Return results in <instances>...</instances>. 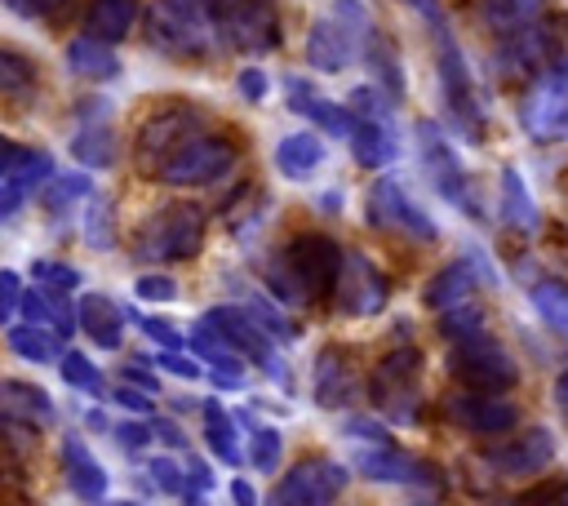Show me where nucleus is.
<instances>
[{"label":"nucleus","mask_w":568,"mask_h":506,"mask_svg":"<svg viewBox=\"0 0 568 506\" xmlns=\"http://www.w3.org/2000/svg\"><path fill=\"white\" fill-rule=\"evenodd\" d=\"M532 306H537V315L559 333V337H568V284H559V280H541V284H532Z\"/></svg>","instance_id":"nucleus-37"},{"label":"nucleus","mask_w":568,"mask_h":506,"mask_svg":"<svg viewBox=\"0 0 568 506\" xmlns=\"http://www.w3.org/2000/svg\"><path fill=\"white\" fill-rule=\"evenodd\" d=\"M204 439H209V453L226 466H240V439H235V417L217 404V399H204Z\"/></svg>","instance_id":"nucleus-34"},{"label":"nucleus","mask_w":568,"mask_h":506,"mask_svg":"<svg viewBox=\"0 0 568 506\" xmlns=\"http://www.w3.org/2000/svg\"><path fill=\"white\" fill-rule=\"evenodd\" d=\"M204 231H209L204 209L191 200H173L142 217V226L133 235V253H138V262H155V266L191 262L204 249Z\"/></svg>","instance_id":"nucleus-3"},{"label":"nucleus","mask_w":568,"mask_h":506,"mask_svg":"<svg viewBox=\"0 0 568 506\" xmlns=\"http://www.w3.org/2000/svg\"><path fill=\"white\" fill-rule=\"evenodd\" d=\"M444 413L453 426L470 435H510L519 426V404L506 395H479V391H457L444 399Z\"/></svg>","instance_id":"nucleus-20"},{"label":"nucleus","mask_w":568,"mask_h":506,"mask_svg":"<svg viewBox=\"0 0 568 506\" xmlns=\"http://www.w3.org/2000/svg\"><path fill=\"white\" fill-rule=\"evenodd\" d=\"M315 404L320 408H351L355 395H359V368H355V355L346 346H324L315 355V386H311Z\"/></svg>","instance_id":"nucleus-23"},{"label":"nucleus","mask_w":568,"mask_h":506,"mask_svg":"<svg viewBox=\"0 0 568 506\" xmlns=\"http://www.w3.org/2000/svg\"><path fill=\"white\" fill-rule=\"evenodd\" d=\"M280 453H284V435L275 426H248V457L262 475H271L280 466Z\"/></svg>","instance_id":"nucleus-44"},{"label":"nucleus","mask_w":568,"mask_h":506,"mask_svg":"<svg viewBox=\"0 0 568 506\" xmlns=\"http://www.w3.org/2000/svg\"><path fill=\"white\" fill-rule=\"evenodd\" d=\"M355 470L373 484H404V488H439L444 475L417 453H404L395 444H364L355 453Z\"/></svg>","instance_id":"nucleus-19"},{"label":"nucleus","mask_w":568,"mask_h":506,"mask_svg":"<svg viewBox=\"0 0 568 506\" xmlns=\"http://www.w3.org/2000/svg\"><path fill=\"white\" fill-rule=\"evenodd\" d=\"M217 36H222V31H217L213 22H204V18L186 13V9H178L173 0H155V4L146 9V40H151V49H160L164 58L204 62V58L213 53Z\"/></svg>","instance_id":"nucleus-8"},{"label":"nucleus","mask_w":568,"mask_h":506,"mask_svg":"<svg viewBox=\"0 0 568 506\" xmlns=\"http://www.w3.org/2000/svg\"><path fill=\"white\" fill-rule=\"evenodd\" d=\"M151 435H160V439H164V444H173V448H182V444H186V439H182V431H178L173 422H164V417H155V422H151Z\"/></svg>","instance_id":"nucleus-58"},{"label":"nucleus","mask_w":568,"mask_h":506,"mask_svg":"<svg viewBox=\"0 0 568 506\" xmlns=\"http://www.w3.org/2000/svg\"><path fill=\"white\" fill-rule=\"evenodd\" d=\"M146 470H151V479L160 484V493L178 497L182 506H204V497H200V488L191 484L186 466H178L173 457H151V462H146Z\"/></svg>","instance_id":"nucleus-35"},{"label":"nucleus","mask_w":568,"mask_h":506,"mask_svg":"<svg viewBox=\"0 0 568 506\" xmlns=\"http://www.w3.org/2000/svg\"><path fill=\"white\" fill-rule=\"evenodd\" d=\"M9 351L27 364H58L62 360V337L44 324H13L9 328Z\"/></svg>","instance_id":"nucleus-33"},{"label":"nucleus","mask_w":568,"mask_h":506,"mask_svg":"<svg viewBox=\"0 0 568 506\" xmlns=\"http://www.w3.org/2000/svg\"><path fill=\"white\" fill-rule=\"evenodd\" d=\"M71 155L84 169H106L115 160V133H111V102L106 98H84L75 107V129H71Z\"/></svg>","instance_id":"nucleus-21"},{"label":"nucleus","mask_w":568,"mask_h":506,"mask_svg":"<svg viewBox=\"0 0 568 506\" xmlns=\"http://www.w3.org/2000/svg\"><path fill=\"white\" fill-rule=\"evenodd\" d=\"M102 506H138V502H124V497H120V502H102Z\"/></svg>","instance_id":"nucleus-61"},{"label":"nucleus","mask_w":568,"mask_h":506,"mask_svg":"<svg viewBox=\"0 0 568 506\" xmlns=\"http://www.w3.org/2000/svg\"><path fill=\"white\" fill-rule=\"evenodd\" d=\"M351 484V470L333 457H302L284 470L275 506H333Z\"/></svg>","instance_id":"nucleus-16"},{"label":"nucleus","mask_w":568,"mask_h":506,"mask_svg":"<svg viewBox=\"0 0 568 506\" xmlns=\"http://www.w3.org/2000/svg\"><path fill=\"white\" fill-rule=\"evenodd\" d=\"M555 408L564 413V422H568V368L555 377Z\"/></svg>","instance_id":"nucleus-59"},{"label":"nucleus","mask_w":568,"mask_h":506,"mask_svg":"<svg viewBox=\"0 0 568 506\" xmlns=\"http://www.w3.org/2000/svg\"><path fill=\"white\" fill-rule=\"evenodd\" d=\"M22 275L13 271V266H0V324H9L13 315H18V306H22Z\"/></svg>","instance_id":"nucleus-47"},{"label":"nucleus","mask_w":568,"mask_h":506,"mask_svg":"<svg viewBox=\"0 0 568 506\" xmlns=\"http://www.w3.org/2000/svg\"><path fill=\"white\" fill-rule=\"evenodd\" d=\"M364 209H368V222H373L377 231H395V235H408V240H417V244H430V240L439 235V226L430 222V213H426L395 178H386V173L368 186Z\"/></svg>","instance_id":"nucleus-14"},{"label":"nucleus","mask_w":568,"mask_h":506,"mask_svg":"<svg viewBox=\"0 0 568 506\" xmlns=\"http://www.w3.org/2000/svg\"><path fill=\"white\" fill-rule=\"evenodd\" d=\"M271 506H275V502H271Z\"/></svg>","instance_id":"nucleus-63"},{"label":"nucleus","mask_w":568,"mask_h":506,"mask_svg":"<svg viewBox=\"0 0 568 506\" xmlns=\"http://www.w3.org/2000/svg\"><path fill=\"white\" fill-rule=\"evenodd\" d=\"M53 417H58V404L44 386L22 382V377H0V426L4 431L36 435V431L53 426Z\"/></svg>","instance_id":"nucleus-22"},{"label":"nucleus","mask_w":568,"mask_h":506,"mask_svg":"<svg viewBox=\"0 0 568 506\" xmlns=\"http://www.w3.org/2000/svg\"><path fill=\"white\" fill-rule=\"evenodd\" d=\"M62 475H67V484H71V493L80 502H106L111 475H106V466L93 457V448L80 435L62 439Z\"/></svg>","instance_id":"nucleus-25"},{"label":"nucleus","mask_w":568,"mask_h":506,"mask_svg":"<svg viewBox=\"0 0 568 506\" xmlns=\"http://www.w3.org/2000/svg\"><path fill=\"white\" fill-rule=\"evenodd\" d=\"M142 0H89L84 9V36L102 44H120L138 27Z\"/></svg>","instance_id":"nucleus-28"},{"label":"nucleus","mask_w":568,"mask_h":506,"mask_svg":"<svg viewBox=\"0 0 568 506\" xmlns=\"http://www.w3.org/2000/svg\"><path fill=\"white\" fill-rule=\"evenodd\" d=\"M342 431H346L351 439H364V444H390L386 426H377V422H368V417H351Z\"/></svg>","instance_id":"nucleus-55"},{"label":"nucleus","mask_w":568,"mask_h":506,"mask_svg":"<svg viewBox=\"0 0 568 506\" xmlns=\"http://www.w3.org/2000/svg\"><path fill=\"white\" fill-rule=\"evenodd\" d=\"M22 204H27V186L0 178V222H13V217L22 213Z\"/></svg>","instance_id":"nucleus-52"},{"label":"nucleus","mask_w":568,"mask_h":506,"mask_svg":"<svg viewBox=\"0 0 568 506\" xmlns=\"http://www.w3.org/2000/svg\"><path fill=\"white\" fill-rule=\"evenodd\" d=\"M84 195H93L89 173H53V178L44 182V191H40V204L53 209V213H62L67 204H75V200H84Z\"/></svg>","instance_id":"nucleus-40"},{"label":"nucleus","mask_w":568,"mask_h":506,"mask_svg":"<svg viewBox=\"0 0 568 506\" xmlns=\"http://www.w3.org/2000/svg\"><path fill=\"white\" fill-rule=\"evenodd\" d=\"M519 124L532 142H564L568 138V62H555L519 107Z\"/></svg>","instance_id":"nucleus-15"},{"label":"nucleus","mask_w":568,"mask_h":506,"mask_svg":"<svg viewBox=\"0 0 568 506\" xmlns=\"http://www.w3.org/2000/svg\"><path fill=\"white\" fill-rule=\"evenodd\" d=\"M497 204H501V222L515 226V231H532L537 226V204L519 178V169H501V182H497Z\"/></svg>","instance_id":"nucleus-32"},{"label":"nucleus","mask_w":568,"mask_h":506,"mask_svg":"<svg viewBox=\"0 0 568 506\" xmlns=\"http://www.w3.org/2000/svg\"><path fill=\"white\" fill-rule=\"evenodd\" d=\"M75 328L102 346V351H115L124 342V306L106 293H80L75 297Z\"/></svg>","instance_id":"nucleus-24"},{"label":"nucleus","mask_w":568,"mask_h":506,"mask_svg":"<svg viewBox=\"0 0 568 506\" xmlns=\"http://www.w3.org/2000/svg\"><path fill=\"white\" fill-rule=\"evenodd\" d=\"M368 399L386 422L413 426L422 417V351L417 346L386 351L368 377Z\"/></svg>","instance_id":"nucleus-6"},{"label":"nucleus","mask_w":568,"mask_h":506,"mask_svg":"<svg viewBox=\"0 0 568 506\" xmlns=\"http://www.w3.org/2000/svg\"><path fill=\"white\" fill-rule=\"evenodd\" d=\"M448 373H453V382H462L466 391H479V395H506L519 382V364L488 328L475 337L448 342Z\"/></svg>","instance_id":"nucleus-7"},{"label":"nucleus","mask_w":568,"mask_h":506,"mask_svg":"<svg viewBox=\"0 0 568 506\" xmlns=\"http://www.w3.org/2000/svg\"><path fill=\"white\" fill-rule=\"evenodd\" d=\"M40 80V67L18 53V49H0V98H27Z\"/></svg>","instance_id":"nucleus-36"},{"label":"nucleus","mask_w":568,"mask_h":506,"mask_svg":"<svg viewBox=\"0 0 568 506\" xmlns=\"http://www.w3.org/2000/svg\"><path fill=\"white\" fill-rule=\"evenodd\" d=\"M404 4H413V9H422L426 18H435V0H404Z\"/></svg>","instance_id":"nucleus-60"},{"label":"nucleus","mask_w":568,"mask_h":506,"mask_svg":"<svg viewBox=\"0 0 568 506\" xmlns=\"http://www.w3.org/2000/svg\"><path fill=\"white\" fill-rule=\"evenodd\" d=\"M155 364L164 368V373H173V377H182V382H195L204 368H200V360H191L186 351H160L155 355Z\"/></svg>","instance_id":"nucleus-51"},{"label":"nucleus","mask_w":568,"mask_h":506,"mask_svg":"<svg viewBox=\"0 0 568 506\" xmlns=\"http://www.w3.org/2000/svg\"><path fill=\"white\" fill-rule=\"evenodd\" d=\"M115 404L120 408H129L133 417H142V413H151L155 404H151V395L146 391H138V386H115Z\"/></svg>","instance_id":"nucleus-56"},{"label":"nucleus","mask_w":568,"mask_h":506,"mask_svg":"<svg viewBox=\"0 0 568 506\" xmlns=\"http://www.w3.org/2000/svg\"><path fill=\"white\" fill-rule=\"evenodd\" d=\"M475 289H479V266L470 257H457V262H448V266L435 271V280L426 284L422 302L439 315V311H453V306L475 302Z\"/></svg>","instance_id":"nucleus-26"},{"label":"nucleus","mask_w":568,"mask_h":506,"mask_svg":"<svg viewBox=\"0 0 568 506\" xmlns=\"http://www.w3.org/2000/svg\"><path fill=\"white\" fill-rule=\"evenodd\" d=\"M22 18H36V22H62L71 13L75 0H9Z\"/></svg>","instance_id":"nucleus-48"},{"label":"nucleus","mask_w":568,"mask_h":506,"mask_svg":"<svg viewBox=\"0 0 568 506\" xmlns=\"http://www.w3.org/2000/svg\"><path fill=\"white\" fill-rule=\"evenodd\" d=\"M0 178L22 182L27 191L31 186H44L53 178V155L44 146H22V142H13V138L0 133Z\"/></svg>","instance_id":"nucleus-29"},{"label":"nucleus","mask_w":568,"mask_h":506,"mask_svg":"<svg viewBox=\"0 0 568 506\" xmlns=\"http://www.w3.org/2000/svg\"><path fill=\"white\" fill-rule=\"evenodd\" d=\"M484 328H488V320H484V311H479L475 302H466V306H453V311H439V333H444L448 342L475 337V333H484Z\"/></svg>","instance_id":"nucleus-43"},{"label":"nucleus","mask_w":568,"mask_h":506,"mask_svg":"<svg viewBox=\"0 0 568 506\" xmlns=\"http://www.w3.org/2000/svg\"><path fill=\"white\" fill-rule=\"evenodd\" d=\"M213 120L204 107L195 102H164L160 111H151L142 124H138V138H133V164H138V178H151L160 182V169L182 151L191 146L200 133H209Z\"/></svg>","instance_id":"nucleus-2"},{"label":"nucleus","mask_w":568,"mask_h":506,"mask_svg":"<svg viewBox=\"0 0 568 506\" xmlns=\"http://www.w3.org/2000/svg\"><path fill=\"white\" fill-rule=\"evenodd\" d=\"M386 297H390V280H386V271H382L368 253H359V249L342 253V271H337V284H333L337 315H346V320L382 315Z\"/></svg>","instance_id":"nucleus-12"},{"label":"nucleus","mask_w":568,"mask_h":506,"mask_svg":"<svg viewBox=\"0 0 568 506\" xmlns=\"http://www.w3.org/2000/svg\"><path fill=\"white\" fill-rule=\"evenodd\" d=\"M364 58L373 62V71L382 75V84L399 98L404 93V75H399V58H395V49H390V40L382 36V31H373L368 36V44H364Z\"/></svg>","instance_id":"nucleus-41"},{"label":"nucleus","mask_w":568,"mask_h":506,"mask_svg":"<svg viewBox=\"0 0 568 506\" xmlns=\"http://www.w3.org/2000/svg\"><path fill=\"white\" fill-rule=\"evenodd\" d=\"M133 293H138V302H173L178 297V284L169 275H138L133 280Z\"/></svg>","instance_id":"nucleus-49"},{"label":"nucleus","mask_w":568,"mask_h":506,"mask_svg":"<svg viewBox=\"0 0 568 506\" xmlns=\"http://www.w3.org/2000/svg\"><path fill=\"white\" fill-rule=\"evenodd\" d=\"M395 102L373 89V84H359L351 89L346 98V111H351V155L355 164L364 169H386L395 155H399V133H395Z\"/></svg>","instance_id":"nucleus-5"},{"label":"nucleus","mask_w":568,"mask_h":506,"mask_svg":"<svg viewBox=\"0 0 568 506\" xmlns=\"http://www.w3.org/2000/svg\"><path fill=\"white\" fill-rule=\"evenodd\" d=\"M555 462V435L546 426H524L497 444L484 448V466L501 479H528V475H541L546 466Z\"/></svg>","instance_id":"nucleus-18"},{"label":"nucleus","mask_w":568,"mask_h":506,"mask_svg":"<svg viewBox=\"0 0 568 506\" xmlns=\"http://www.w3.org/2000/svg\"><path fill=\"white\" fill-rule=\"evenodd\" d=\"M217 31L240 53H271L280 44L275 0H217Z\"/></svg>","instance_id":"nucleus-17"},{"label":"nucleus","mask_w":568,"mask_h":506,"mask_svg":"<svg viewBox=\"0 0 568 506\" xmlns=\"http://www.w3.org/2000/svg\"><path fill=\"white\" fill-rule=\"evenodd\" d=\"M58 368H62V382L75 386V391H84V395H102V391H106L98 364H93L89 355H80V351H67V355L58 360Z\"/></svg>","instance_id":"nucleus-42"},{"label":"nucleus","mask_w":568,"mask_h":506,"mask_svg":"<svg viewBox=\"0 0 568 506\" xmlns=\"http://www.w3.org/2000/svg\"><path fill=\"white\" fill-rule=\"evenodd\" d=\"M120 373H124V382H129V386H138V391H146V395H155V391H160V377H155V373H151V364H142V360H129Z\"/></svg>","instance_id":"nucleus-54"},{"label":"nucleus","mask_w":568,"mask_h":506,"mask_svg":"<svg viewBox=\"0 0 568 506\" xmlns=\"http://www.w3.org/2000/svg\"><path fill=\"white\" fill-rule=\"evenodd\" d=\"M231 502H235V506H262V502H257V488H253L244 475L231 479Z\"/></svg>","instance_id":"nucleus-57"},{"label":"nucleus","mask_w":568,"mask_h":506,"mask_svg":"<svg viewBox=\"0 0 568 506\" xmlns=\"http://www.w3.org/2000/svg\"><path fill=\"white\" fill-rule=\"evenodd\" d=\"M31 280H36V289L49 293V297H71V293L80 289V271H75L71 262H53V257H36V262H31Z\"/></svg>","instance_id":"nucleus-38"},{"label":"nucleus","mask_w":568,"mask_h":506,"mask_svg":"<svg viewBox=\"0 0 568 506\" xmlns=\"http://www.w3.org/2000/svg\"><path fill=\"white\" fill-rule=\"evenodd\" d=\"M435 62H439V89H444V102H448L453 124L466 133V142H479V138H484L479 93H475V80H470V67H466L457 40H453L448 27H439V22H435Z\"/></svg>","instance_id":"nucleus-9"},{"label":"nucleus","mask_w":568,"mask_h":506,"mask_svg":"<svg viewBox=\"0 0 568 506\" xmlns=\"http://www.w3.org/2000/svg\"><path fill=\"white\" fill-rule=\"evenodd\" d=\"M417 506H435V502H417Z\"/></svg>","instance_id":"nucleus-62"},{"label":"nucleus","mask_w":568,"mask_h":506,"mask_svg":"<svg viewBox=\"0 0 568 506\" xmlns=\"http://www.w3.org/2000/svg\"><path fill=\"white\" fill-rule=\"evenodd\" d=\"M342 271V249L337 240L320 235V231H302L293 235L266 266V289L275 293L280 306H306L320 297H333Z\"/></svg>","instance_id":"nucleus-1"},{"label":"nucleus","mask_w":568,"mask_h":506,"mask_svg":"<svg viewBox=\"0 0 568 506\" xmlns=\"http://www.w3.org/2000/svg\"><path fill=\"white\" fill-rule=\"evenodd\" d=\"M240 164V146L226 138V133H200L191 146H182L164 169H160V182L169 186H209L217 178H226L231 169Z\"/></svg>","instance_id":"nucleus-13"},{"label":"nucleus","mask_w":568,"mask_h":506,"mask_svg":"<svg viewBox=\"0 0 568 506\" xmlns=\"http://www.w3.org/2000/svg\"><path fill=\"white\" fill-rule=\"evenodd\" d=\"M111 435H115L129 453H138V448H146V444H151V426H142V422H115V426H111Z\"/></svg>","instance_id":"nucleus-53"},{"label":"nucleus","mask_w":568,"mask_h":506,"mask_svg":"<svg viewBox=\"0 0 568 506\" xmlns=\"http://www.w3.org/2000/svg\"><path fill=\"white\" fill-rule=\"evenodd\" d=\"M84 244L89 249H111L115 244V204L111 195H93L89 209H84Z\"/></svg>","instance_id":"nucleus-39"},{"label":"nucleus","mask_w":568,"mask_h":506,"mask_svg":"<svg viewBox=\"0 0 568 506\" xmlns=\"http://www.w3.org/2000/svg\"><path fill=\"white\" fill-rule=\"evenodd\" d=\"M373 18L364 9V0H333V9L324 18L311 22L306 31V67L337 75L355 62V53H364L368 36H373Z\"/></svg>","instance_id":"nucleus-4"},{"label":"nucleus","mask_w":568,"mask_h":506,"mask_svg":"<svg viewBox=\"0 0 568 506\" xmlns=\"http://www.w3.org/2000/svg\"><path fill=\"white\" fill-rule=\"evenodd\" d=\"M235 89H240V98H244V102H266L271 80H266V71H262V67H244V71L235 75Z\"/></svg>","instance_id":"nucleus-50"},{"label":"nucleus","mask_w":568,"mask_h":506,"mask_svg":"<svg viewBox=\"0 0 568 506\" xmlns=\"http://www.w3.org/2000/svg\"><path fill=\"white\" fill-rule=\"evenodd\" d=\"M204 324H213L217 333H222V342L240 355V360H248V364H257V368H266L275 382H284L288 386V364H280V355H275V337L244 311V306H231V302H222V306H209L204 311Z\"/></svg>","instance_id":"nucleus-11"},{"label":"nucleus","mask_w":568,"mask_h":506,"mask_svg":"<svg viewBox=\"0 0 568 506\" xmlns=\"http://www.w3.org/2000/svg\"><path fill=\"white\" fill-rule=\"evenodd\" d=\"M417 155H422V169L430 178V186L453 204L462 209L466 217H479V200L470 191V173L462 169L453 142L444 138V129L435 120H417Z\"/></svg>","instance_id":"nucleus-10"},{"label":"nucleus","mask_w":568,"mask_h":506,"mask_svg":"<svg viewBox=\"0 0 568 506\" xmlns=\"http://www.w3.org/2000/svg\"><path fill=\"white\" fill-rule=\"evenodd\" d=\"M497 506H568V475H555V479H541L524 493H510Z\"/></svg>","instance_id":"nucleus-45"},{"label":"nucleus","mask_w":568,"mask_h":506,"mask_svg":"<svg viewBox=\"0 0 568 506\" xmlns=\"http://www.w3.org/2000/svg\"><path fill=\"white\" fill-rule=\"evenodd\" d=\"M284 89H288V107H293L297 115H306L320 133H328V138H351V111H346V102H333V98L315 93L306 80H288Z\"/></svg>","instance_id":"nucleus-27"},{"label":"nucleus","mask_w":568,"mask_h":506,"mask_svg":"<svg viewBox=\"0 0 568 506\" xmlns=\"http://www.w3.org/2000/svg\"><path fill=\"white\" fill-rule=\"evenodd\" d=\"M124 320H133L160 351H182L186 346V333H178V324L160 320V315H142V311H124Z\"/></svg>","instance_id":"nucleus-46"},{"label":"nucleus","mask_w":568,"mask_h":506,"mask_svg":"<svg viewBox=\"0 0 568 506\" xmlns=\"http://www.w3.org/2000/svg\"><path fill=\"white\" fill-rule=\"evenodd\" d=\"M67 71L80 75V80H93V84H106V80H120V58L111 44L102 40H89V36H75L67 44Z\"/></svg>","instance_id":"nucleus-30"},{"label":"nucleus","mask_w":568,"mask_h":506,"mask_svg":"<svg viewBox=\"0 0 568 506\" xmlns=\"http://www.w3.org/2000/svg\"><path fill=\"white\" fill-rule=\"evenodd\" d=\"M320 164H324V142H320L311 129H302V133H284V138L275 142V169H280L288 182L311 178Z\"/></svg>","instance_id":"nucleus-31"}]
</instances>
